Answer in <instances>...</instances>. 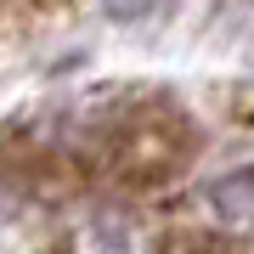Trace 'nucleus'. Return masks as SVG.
Returning a JSON list of instances; mask_svg holds the SVG:
<instances>
[{"label": "nucleus", "mask_w": 254, "mask_h": 254, "mask_svg": "<svg viewBox=\"0 0 254 254\" xmlns=\"http://www.w3.org/2000/svg\"><path fill=\"white\" fill-rule=\"evenodd\" d=\"M175 254H243V249H237L232 237H215V232H198V237H187V243L175 249Z\"/></svg>", "instance_id": "obj_3"}, {"label": "nucleus", "mask_w": 254, "mask_h": 254, "mask_svg": "<svg viewBox=\"0 0 254 254\" xmlns=\"http://www.w3.org/2000/svg\"><path fill=\"white\" fill-rule=\"evenodd\" d=\"M209 209H215L220 232H254V164L232 170L209 187Z\"/></svg>", "instance_id": "obj_1"}, {"label": "nucleus", "mask_w": 254, "mask_h": 254, "mask_svg": "<svg viewBox=\"0 0 254 254\" xmlns=\"http://www.w3.org/2000/svg\"><path fill=\"white\" fill-rule=\"evenodd\" d=\"M102 6H108V11H113V17H136V11L147 6V0H102Z\"/></svg>", "instance_id": "obj_4"}, {"label": "nucleus", "mask_w": 254, "mask_h": 254, "mask_svg": "<svg viewBox=\"0 0 254 254\" xmlns=\"http://www.w3.org/2000/svg\"><path fill=\"white\" fill-rule=\"evenodd\" d=\"M79 0H0V40L11 34H28V28H46V23H63Z\"/></svg>", "instance_id": "obj_2"}]
</instances>
